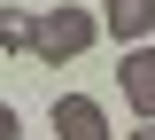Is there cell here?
Masks as SVG:
<instances>
[{
  "label": "cell",
  "mask_w": 155,
  "mask_h": 140,
  "mask_svg": "<svg viewBox=\"0 0 155 140\" xmlns=\"http://www.w3.org/2000/svg\"><path fill=\"white\" fill-rule=\"evenodd\" d=\"M31 39H39L31 8H0V55H31Z\"/></svg>",
  "instance_id": "5b68a950"
},
{
  "label": "cell",
  "mask_w": 155,
  "mask_h": 140,
  "mask_svg": "<svg viewBox=\"0 0 155 140\" xmlns=\"http://www.w3.org/2000/svg\"><path fill=\"white\" fill-rule=\"evenodd\" d=\"M54 140H109V109L93 94H62L54 101Z\"/></svg>",
  "instance_id": "7a4b0ae2"
},
{
  "label": "cell",
  "mask_w": 155,
  "mask_h": 140,
  "mask_svg": "<svg viewBox=\"0 0 155 140\" xmlns=\"http://www.w3.org/2000/svg\"><path fill=\"white\" fill-rule=\"evenodd\" d=\"M101 31L124 39V47H140L155 31V0H101Z\"/></svg>",
  "instance_id": "277c9868"
},
{
  "label": "cell",
  "mask_w": 155,
  "mask_h": 140,
  "mask_svg": "<svg viewBox=\"0 0 155 140\" xmlns=\"http://www.w3.org/2000/svg\"><path fill=\"white\" fill-rule=\"evenodd\" d=\"M116 86H124V101H132L140 117L155 125V47H124V70H116Z\"/></svg>",
  "instance_id": "3957f363"
},
{
  "label": "cell",
  "mask_w": 155,
  "mask_h": 140,
  "mask_svg": "<svg viewBox=\"0 0 155 140\" xmlns=\"http://www.w3.org/2000/svg\"><path fill=\"white\" fill-rule=\"evenodd\" d=\"M0 140H23V117L8 109V101H0Z\"/></svg>",
  "instance_id": "8992f818"
},
{
  "label": "cell",
  "mask_w": 155,
  "mask_h": 140,
  "mask_svg": "<svg viewBox=\"0 0 155 140\" xmlns=\"http://www.w3.org/2000/svg\"><path fill=\"white\" fill-rule=\"evenodd\" d=\"M132 140H155V125H140V132H132Z\"/></svg>",
  "instance_id": "52a82bcc"
},
{
  "label": "cell",
  "mask_w": 155,
  "mask_h": 140,
  "mask_svg": "<svg viewBox=\"0 0 155 140\" xmlns=\"http://www.w3.org/2000/svg\"><path fill=\"white\" fill-rule=\"evenodd\" d=\"M93 39H101V16H85V8H70V0H62V8H47V16H39L31 55H47V62H78Z\"/></svg>",
  "instance_id": "6da1fadb"
}]
</instances>
